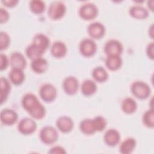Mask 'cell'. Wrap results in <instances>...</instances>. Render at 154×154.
Masks as SVG:
<instances>
[{
	"instance_id": "obj_1",
	"label": "cell",
	"mask_w": 154,
	"mask_h": 154,
	"mask_svg": "<svg viewBox=\"0 0 154 154\" xmlns=\"http://www.w3.org/2000/svg\"><path fill=\"white\" fill-rule=\"evenodd\" d=\"M41 141L46 144L54 143L58 138V134L57 129L52 126H45L43 127L39 134Z\"/></svg>"
},
{
	"instance_id": "obj_2",
	"label": "cell",
	"mask_w": 154,
	"mask_h": 154,
	"mask_svg": "<svg viewBox=\"0 0 154 154\" xmlns=\"http://www.w3.org/2000/svg\"><path fill=\"white\" fill-rule=\"evenodd\" d=\"M131 91L132 94L137 98L144 99L149 96L150 93V88L146 82L141 81L134 82L131 85Z\"/></svg>"
},
{
	"instance_id": "obj_3",
	"label": "cell",
	"mask_w": 154,
	"mask_h": 154,
	"mask_svg": "<svg viewBox=\"0 0 154 154\" xmlns=\"http://www.w3.org/2000/svg\"><path fill=\"white\" fill-rule=\"evenodd\" d=\"M66 7L65 4L61 1H54L51 3L48 8V15L54 20L61 18L66 13Z\"/></svg>"
},
{
	"instance_id": "obj_4",
	"label": "cell",
	"mask_w": 154,
	"mask_h": 154,
	"mask_svg": "<svg viewBox=\"0 0 154 154\" xmlns=\"http://www.w3.org/2000/svg\"><path fill=\"white\" fill-rule=\"evenodd\" d=\"M98 13V10L96 5L91 2L82 4L79 10L80 17L84 20H91L95 18Z\"/></svg>"
},
{
	"instance_id": "obj_5",
	"label": "cell",
	"mask_w": 154,
	"mask_h": 154,
	"mask_svg": "<svg viewBox=\"0 0 154 154\" xmlns=\"http://www.w3.org/2000/svg\"><path fill=\"white\" fill-rule=\"evenodd\" d=\"M57 89L55 86L49 83L43 84L39 89V94L41 98L45 102L53 101L57 96Z\"/></svg>"
},
{
	"instance_id": "obj_6",
	"label": "cell",
	"mask_w": 154,
	"mask_h": 154,
	"mask_svg": "<svg viewBox=\"0 0 154 154\" xmlns=\"http://www.w3.org/2000/svg\"><path fill=\"white\" fill-rule=\"evenodd\" d=\"M96 49V44L91 38H84L79 44L80 52L85 57H91L93 55Z\"/></svg>"
},
{
	"instance_id": "obj_7",
	"label": "cell",
	"mask_w": 154,
	"mask_h": 154,
	"mask_svg": "<svg viewBox=\"0 0 154 154\" xmlns=\"http://www.w3.org/2000/svg\"><path fill=\"white\" fill-rule=\"evenodd\" d=\"M18 130L24 135H29L33 133L36 128V122L32 119L25 117L20 120L17 126Z\"/></svg>"
},
{
	"instance_id": "obj_8",
	"label": "cell",
	"mask_w": 154,
	"mask_h": 154,
	"mask_svg": "<svg viewBox=\"0 0 154 154\" xmlns=\"http://www.w3.org/2000/svg\"><path fill=\"white\" fill-rule=\"evenodd\" d=\"M123 51L122 43L117 40L111 39L105 45L104 51L107 55H120Z\"/></svg>"
},
{
	"instance_id": "obj_9",
	"label": "cell",
	"mask_w": 154,
	"mask_h": 154,
	"mask_svg": "<svg viewBox=\"0 0 154 154\" xmlns=\"http://www.w3.org/2000/svg\"><path fill=\"white\" fill-rule=\"evenodd\" d=\"M79 82L77 78L73 76L66 77L63 82V87L64 91L70 95L74 94L78 91Z\"/></svg>"
},
{
	"instance_id": "obj_10",
	"label": "cell",
	"mask_w": 154,
	"mask_h": 154,
	"mask_svg": "<svg viewBox=\"0 0 154 154\" xmlns=\"http://www.w3.org/2000/svg\"><path fill=\"white\" fill-rule=\"evenodd\" d=\"M105 32V28L104 25L99 22L91 23L88 26V32L93 38L99 39L102 37Z\"/></svg>"
},
{
	"instance_id": "obj_11",
	"label": "cell",
	"mask_w": 154,
	"mask_h": 154,
	"mask_svg": "<svg viewBox=\"0 0 154 154\" xmlns=\"http://www.w3.org/2000/svg\"><path fill=\"white\" fill-rule=\"evenodd\" d=\"M56 125L59 131L64 133H67L72 130L74 123L70 117L63 116L57 120Z\"/></svg>"
},
{
	"instance_id": "obj_12",
	"label": "cell",
	"mask_w": 154,
	"mask_h": 154,
	"mask_svg": "<svg viewBox=\"0 0 154 154\" xmlns=\"http://www.w3.org/2000/svg\"><path fill=\"white\" fill-rule=\"evenodd\" d=\"M10 63L12 69L23 70L26 66V60L23 55L20 52H14L10 55Z\"/></svg>"
},
{
	"instance_id": "obj_13",
	"label": "cell",
	"mask_w": 154,
	"mask_h": 154,
	"mask_svg": "<svg viewBox=\"0 0 154 154\" xmlns=\"http://www.w3.org/2000/svg\"><path fill=\"white\" fill-rule=\"evenodd\" d=\"M120 134L115 129H109L106 131L103 136V140L105 144L109 146H116L120 141Z\"/></svg>"
},
{
	"instance_id": "obj_14",
	"label": "cell",
	"mask_w": 154,
	"mask_h": 154,
	"mask_svg": "<svg viewBox=\"0 0 154 154\" xmlns=\"http://www.w3.org/2000/svg\"><path fill=\"white\" fill-rule=\"evenodd\" d=\"M17 114L11 109H4L1 112V120L2 123L5 125H11L14 124L17 121Z\"/></svg>"
},
{
	"instance_id": "obj_15",
	"label": "cell",
	"mask_w": 154,
	"mask_h": 154,
	"mask_svg": "<svg viewBox=\"0 0 154 154\" xmlns=\"http://www.w3.org/2000/svg\"><path fill=\"white\" fill-rule=\"evenodd\" d=\"M40 102L37 97L32 93H27L25 94L22 99V106L28 112L31 110Z\"/></svg>"
},
{
	"instance_id": "obj_16",
	"label": "cell",
	"mask_w": 154,
	"mask_h": 154,
	"mask_svg": "<svg viewBox=\"0 0 154 154\" xmlns=\"http://www.w3.org/2000/svg\"><path fill=\"white\" fill-rule=\"evenodd\" d=\"M49 43L50 41L49 38L46 35L42 33L35 34L33 37L32 42V43L39 48L44 52L49 47Z\"/></svg>"
},
{
	"instance_id": "obj_17",
	"label": "cell",
	"mask_w": 154,
	"mask_h": 154,
	"mask_svg": "<svg viewBox=\"0 0 154 154\" xmlns=\"http://www.w3.org/2000/svg\"><path fill=\"white\" fill-rule=\"evenodd\" d=\"M31 67L32 70L38 73L45 72L48 67L47 60L42 57L32 60Z\"/></svg>"
},
{
	"instance_id": "obj_18",
	"label": "cell",
	"mask_w": 154,
	"mask_h": 154,
	"mask_svg": "<svg viewBox=\"0 0 154 154\" xmlns=\"http://www.w3.org/2000/svg\"><path fill=\"white\" fill-rule=\"evenodd\" d=\"M51 52L55 57H63L67 52L66 45L61 41H56L52 44L51 48Z\"/></svg>"
},
{
	"instance_id": "obj_19",
	"label": "cell",
	"mask_w": 154,
	"mask_h": 154,
	"mask_svg": "<svg viewBox=\"0 0 154 154\" xmlns=\"http://www.w3.org/2000/svg\"><path fill=\"white\" fill-rule=\"evenodd\" d=\"M122 64V60L120 55H107L105 60L106 67L111 70H118Z\"/></svg>"
},
{
	"instance_id": "obj_20",
	"label": "cell",
	"mask_w": 154,
	"mask_h": 154,
	"mask_svg": "<svg viewBox=\"0 0 154 154\" xmlns=\"http://www.w3.org/2000/svg\"><path fill=\"white\" fill-rule=\"evenodd\" d=\"M129 13L133 17L138 19H146L149 16L147 8L139 5L132 6L129 9Z\"/></svg>"
},
{
	"instance_id": "obj_21",
	"label": "cell",
	"mask_w": 154,
	"mask_h": 154,
	"mask_svg": "<svg viewBox=\"0 0 154 154\" xmlns=\"http://www.w3.org/2000/svg\"><path fill=\"white\" fill-rule=\"evenodd\" d=\"M136 146V140L131 137L127 138L120 146V152L122 154H129L132 152Z\"/></svg>"
},
{
	"instance_id": "obj_22",
	"label": "cell",
	"mask_w": 154,
	"mask_h": 154,
	"mask_svg": "<svg viewBox=\"0 0 154 154\" xmlns=\"http://www.w3.org/2000/svg\"><path fill=\"white\" fill-rule=\"evenodd\" d=\"M82 93L85 96H90L94 94L97 90V85L94 81L91 79H85L83 81L81 87Z\"/></svg>"
},
{
	"instance_id": "obj_23",
	"label": "cell",
	"mask_w": 154,
	"mask_h": 154,
	"mask_svg": "<svg viewBox=\"0 0 154 154\" xmlns=\"http://www.w3.org/2000/svg\"><path fill=\"white\" fill-rule=\"evenodd\" d=\"M10 81L15 84L19 85L22 84L25 79V74L22 69H12L9 73Z\"/></svg>"
},
{
	"instance_id": "obj_24",
	"label": "cell",
	"mask_w": 154,
	"mask_h": 154,
	"mask_svg": "<svg viewBox=\"0 0 154 154\" xmlns=\"http://www.w3.org/2000/svg\"><path fill=\"white\" fill-rule=\"evenodd\" d=\"M137 108V103L136 101L132 97H126L122 102V110L127 113L131 114L135 111Z\"/></svg>"
},
{
	"instance_id": "obj_25",
	"label": "cell",
	"mask_w": 154,
	"mask_h": 154,
	"mask_svg": "<svg viewBox=\"0 0 154 154\" xmlns=\"http://www.w3.org/2000/svg\"><path fill=\"white\" fill-rule=\"evenodd\" d=\"M79 129L84 134L90 135L96 132L93 119H85L82 120L79 123Z\"/></svg>"
},
{
	"instance_id": "obj_26",
	"label": "cell",
	"mask_w": 154,
	"mask_h": 154,
	"mask_svg": "<svg viewBox=\"0 0 154 154\" xmlns=\"http://www.w3.org/2000/svg\"><path fill=\"white\" fill-rule=\"evenodd\" d=\"M92 76L97 82H104L108 78V74L106 70L101 66L95 67L92 71Z\"/></svg>"
},
{
	"instance_id": "obj_27",
	"label": "cell",
	"mask_w": 154,
	"mask_h": 154,
	"mask_svg": "<svg viewBox=\"0 0 154 154\" xmlns=\"http://www.w3.org/2000/svg\"><path fill=\"white\" fill-rule=\"evenodd\" d=\"M43 53L44 52L43 51L33 43L30 44L26 48V54L27 57L32 60L41 57Z\"/></svg>"
},
{
	"instance_id": "obj_28",
	"label": "cell",
	"mask_w": 154,
	"mask_h": 154,
	"mask_svg": "<svg viewBox=\"0 0 154 154\" xmlns=\"http://www.w3.org/2000/svg\"><path fill=\"white\" fill-rule=\"evenodd\" d=\"M1 102L2 103L7 98L10 90L9 81L4 77L1 78Z\"/></svg>"
},
{
	"instance_id": "obj_29",
	"label": "cell",
	"mask_w": 154,
	"mask_h": 154,
	"mask_svg": "<svg viewBox=\"0 0 154 154\" xmlns=\"http://www.w3.org/2000/svg\"><path fill=\"white\" fill-rule=\"evenodd\" d=\"M28 112L32 117L35 119H41L45 116L46 109L43 104L40 102Z\"/></svg>"
},
{
	"instance_id": "obj_30",
	"label": "cell",
	"mask_w": 154,
	"mask_h": 154,
	"mask_svg": "<svg viewBox=\"0 0 154 154\" xmlns=\"http://www.w3.org/2000/svg\"><path fill=\"white\" fill-rule=\"evenodd\" d=\"M29 7L32 11L37 14H40L44 11L45 4V2L41 0H32L30 1Z\"/></svg>"
},
{
	"instance_id": "obj_31",
	"label": "cell",
	"mask_w": 154,
	"mask_h": 154,
	"mask_svg": "<svg viewBox=\"0 0 154 154\" xmlns=\"http://www.w3.org/2000/svg\"><path fill=\"white\" fill-rule=\"evenodd\" d=\"M143 123L149 128H153L154 125L153 120V111L151 108L145 111L143 116Z\"/></svg>"
},
{
	"instance_id": "obj_32",
	"label": "cell",
	"mask_w": 154,
	"mask_h": 154,
	"mask_svg": "<svg viewBox=\"0 0 154 154\" xmlns=\"http://www.w3.org/2000/svg\"><path fill=\"white\" fill-rule=\"evenodd\" d=\"M93 121L96 131H101L106 127V122L105 119L102 116H97L93 119Z\"/></svg>"
},
{
	"instance_id": "obj_33",
	"label": "cell",
	"mask_w": 154,
	"mask_h": 154,
	"mask_svg": "<svg viewBox=\"0 0 154 154\" xmlns=\"http://www.w3.org/2000/svg\"><path fill=\"white\" fill-rule=\"evenodd\" d=\"M10 42V38L9 35L4 31L0 32V48L1 50L6 49Z\"/></svg>"
},
{
	"instance_id": "obj_34",
	"label": "cell",
	"mask_w": 154,
	"mask_h": 154,
	"mask_svg": "<svg viewBox=\"0 0 154 154\" xmlns=\"http://www.w3.org/2000/svg\"><path fill=\"white\" fill-rule=\"evenodd\" d=\"M9 63L8 58L6 55L1 54L0 55V69L1 70L5 69Z\"/></svg>"
},
{
	"instance_id": "obj_35",
	"label": "cell",
	"mask_w": 154,
	"mask_h": 154,
	"mask_svg": "<svg viewBox=\"0 0 154 154\" xmlns=\"http://www.w3.org/2000/svg\"><path fill=\"white\" fill-rule=\"evenodd\" d=\"M8 18H9V14H8V11L3 8H0V21H1V23L5 22L6 21L8 20Z\"/></svg>"
},
{
	"instance_id": "obj_36",
	"label": "cell",
	"mask_w": 154,
	"mask_h": 154,
	"mask_svg": "<svg viewBox=\"0 0 154 154\" xmlns=\"http://www.w3.org/2000/svg\"><path fill=\"white\" fill-rule=\"evenodd\" d=\"M49 153H66V151L65 149L60 146H55L52 147L49 151Z\"/></svg>"
},
{
	"instance_id": "obj_37",
	"label": "cell",
	"mask_w": 154,
	"mask_h": 154,
	"mask_svg": "<svg viewBox=\"0 0 154 154\" xmlns=\"http://www.w3.org/2000/svg\"><path fill=\"white\" fill-rule=\"evenodd\" d=\"M146 52H147V56L151 58V59H153V56H154V44L153 42H151L147 46V49H146Z\"/></svg>"
},
{
	"instance_id": "obj_38",
	"label": "cell",
	"mask_w": 154,
	"mask_h": 154,
	"mask_svg": "<svg viewBox=\"0 0 154 154\" xmlns=\"http://www.w3.org/2000/svg\"><path fill=\"white\" fill-rule=\"evenodd\" d=\"M18 1L17 0H3L2 2L5 4V5L7 7H13L17 3Z\"/></svg>"
}]
</instances>
